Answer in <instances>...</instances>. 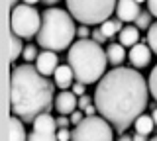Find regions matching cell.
<instances>
[{"mask_svg": "<svg viewBox=\"0 0 157 141\" xmlns=\"http://www.w3.org/2000/svg\"><path fill=\"white\" fill-rule=\"evenodd\" d=\"M57 63H59V59H57V51H49V49H45V51H41L37 55V59H36V67H37V71L41 72L43 76H49V75H55V71H57Z\"/></svg>", "mask_w": 157, "mask_h": 141, "instance_id": "9c48e42d", "label": "cell"}, {"mask_svg": "<svg viewBox=\"0 0 157 141\" xmlns=\"http://www.w3.org/2000/svg\"><path fill=\"white\" fill-rule=\"evenodd\" d=\"M85 86H86V84H82V82H78V80H77V82H73L71 90L75 92L77 96H82V94H86V92H85Z\"/></svg>", "mask_w": 157, "mask_h": 141, "instance_id": "484cf974", "label": "cell"}, {"mask_svg": "<svg viewBox=\"0 0 157 141\" xmlns=\"http://www.w3.org/2000/svg\"><path fill=\"white\" fill-rule=\"evenodd\" d=\"M53 104V84L37 71L36 65H18L10 75V108L26 124L43 112H49Z\"/></svg>", "mask_w": 157, "mask_h": 141, "instance_id": "7a4b0ae2", "label": "cell"}, {"mask_svg": "<svg viewBox=\"0 0 157 141\" xmlns=\"http://www.w3.org/2000/svg\"><path fill=\"white\" fill-rule=\"evenodd\" d=\"M10 4H12V8H14V6H16V0H10Z\"/></svg>", "mask_w": 157, "mask_h": 141, "instance_id": "74e56055", "label": "cell"}, {"mask_svg": "<svg viewBox=\"0 0 157 141\" xmlns=\"http://www.w3.org/2000/svg\"><path fill=\"white\" fill-rule=\"evenodd\" d=\"M110 121L102 116H86L81 124L73 128L71 141H112L114 129Z\"/></svg>", "mask_w": 157, "mask_h": 141, "instance_id": "52a82bcc", "label": "cell"}, {"mask_svg": "<svg viewBox=\"0 0 157 141\" xmlns=\"http://www.w3.org/2000/svg\"><path fill=\"white\" fill-rule=\"evenodd\" d=\"M90 39H94L96 43H100V45H102V43H104V41L108 39V37H106V35H104V33H102V32H100V28H98V30H94V32H92V33H90Z\"/></svg>", "mask_w": 157, "mask_h": 141, "instance_id": "d4e9b609", "label": "cell"}, {"mask_svg": "<svg viewBox=\"0 0 157 141\" xmlns=\"http://www.w3.org/2000/svg\"><path fill=\"white\" fill-rule=\"evenodd\" d=\"M147 10L151 12V16L157 18V0H147Z\"/></svg>", "mask_w": 157, "mask_h": 141, "instance_id": "4dcf8cb0", "label": "cell"}, {"mask_svg": "<svg viewBox=\"0 0 157 141\" xmlns=\"http://www.w3.org/2000/svg\"><path fill=\"white\" fill-rule=\"evenodd\" d=\"M37 55H39L37 47H33V45H28V47H24V53H22V57H24V61H26V63H32V61H36V59H37Z\"/></svg>", "mask_w": 157, "mask_h": 141, "instance_id": "603a6c76", "label": "cell"}, {"mask_svg": "<svg viewBox=\"0 0 157 141\" xmlns=\"http://www.w3.org/2000/svg\"><path fill=\"white\" fill-rule=\"evenodd\" d=\"M67 125H71V118H67V116H59L57 118V128H67Z\"/></svg>", "mask_w": 157, "mask_h": 141, "instance_id": "f546056e", "label": "cell"}, {"mask_svg": "<svg viewBox=\"0 0 157 141\" xmlns=\"http://www.w3.org/2000/svg\"><path fill=\"white\" fill-rule=\"evenodd\" d=\"M122 22L120 18H116V20H106V22H102L100 24V32L104 33V35L110 39V37H114L116 33H120L122 30H124V26H122Z\"/></svg>", "mask_w": 157, "mask_h": 141, "instance_id": "e0dca14e", "label": "cell"}, {"mask_svg": "<svg viewBox=\"0 0 157 141\" xmlns=\"http://www.w3.org/2000/svg\"><path fill=\"white\" fill-rule=\"evenodd\" d=\"M106 55H108V61L118 67L122 61L126 59V49H124L122 43H110V47L106 49Z\"/></svg>", "mask_w": 157, "mask_h": 141, "instance_id": "2e32d148", "label": "cell"}, {"mask_svg": "<svg viewBox=\"0 0 157 141\" xmlns=\"http://www.w3.org/2000/svg\"><path fill=\"white\" fill-rule=\"evenodd\" d=\"M149 26H151V12H149V10H147V12L141 10V14L136 18V28L145 30V28H149Z\"/></svg>", "mask_w": 157, "mask_h": 141, "instance_id": "44dd1931", "label": "cell"}, {"mask_svg": "<svg viewBox=\"0 0 157 141\" xmlns=\"http://www.w3.org/2000/svg\"><path fill=\"white\" fill-rule=\"evenodd\" d=\"M151 118H153V121H155V125H157V106H155V110H153V114H151Z\"/></svg>", "mask_w": 157, "mask_h": 141, "instance_id": "8d00e7d4", "label": "cell"}, {"mask_svg": "<svg viewBox=\"0 0 157 141\" xmlns=\"http://www.w3.org/2000/svg\"><path fill=\"white\" fill-rule=\"evenodd\" d=\"M134 128H136L137 133L149 135L151 131H153V128H155V121H153V118H151V116H144V114H141L140 118L134 121Z\"/></svg>", "mask_w": 157, "mask_h": 141, "instance_id": "ac0fdd59", "label": "cell"}, {"mask_svg": "<svg viewBox=\"0 0 157 141\" xmlns=\"http://www.w3.org/2000/svg\"><path fill=\"white\" fill-rule=\"evenodd\" d=\"M120 43L124 47H134L137 41H140V28H136V26H126L124 30H122L120 33Z\"/></svg>", "mask_w": 157, "mask_h": 141, "instance_id": "9a60e30c", "label": "cell"}, {"mask_svg": "<svg viewBox=\"0 0 157 141\" xmlns=\"http://www.w3.org/2000/svg\"><path fill=\"white\" fill-rule=\"evenodd\" d=\"M75 22L71 12L61 8H45L41 14V28H39L36 39L37 45L49 51H63L73 45L75 39Z\"/></svg>", "mask_w": 157, "mask_h": 141, "instance_id": "277c9868", "label": "cell"}, {"mask_svg": "<svg viewBox=\"0 0 157 141\" xmlns=\"http://www.w3.org/2000/svg\"><path fill=\"white\" fill-rule=\"evenodd\" d=\"M141 14L140 2L136 0H118L116 4V16L122 22H136V18Z\"/></svg>", "mask_w": 157, "mask_h": 141, "instance_id": "7c38bea8", "label": "cell"}, {"mask_svg": "<svg viewBox=\"0 0 157 141\" xmlns=\"http://www.w3.org/2000/svg\"><path fill=\"white\" fill-rule=\"evenodd\" d=\"M86 106H90V96H88V94L78 96V110H85Z\"/></svg>", "mask_w": 157, "mask_h": 141, "instance_id": "4316f807", "label": "cell"}, {"mask_svg": "<svg viewBox=\"0 0 157 141\" xmlns=\"http://www.w3.org/2000/svg\"><path fill=\"white\" fill-rule=\"evenodd\" d=\"M53 79H55V86H59L61 90H67L75 82V72H73L71 65H59Z\"/></svg>", "mask_w": 157, "mask_h": 141, "instance_id": "4fadbf2b", "label": "cell"}, {"mask_svg": "<svg viewBox=\"0 0 157 141\" xmlns=\"http://www.w3.org/2000/svg\"><path fill=\"white\" fill-rule=\"evenodd\" d=\"M77 106H78V100H77V94L75 92H69V90H61L57 94V98H55V110L59 112V114H63V116H71L73 112L77 110Z\"/></svg>", "mask_w": 157, "mask_h": 141, "instance_id": "8fae6325", "label": "cell"}, {"mask_svg": "<svg viewBox=\"0 0 157 141\" xmlns=\"http://www.w3.org/2000/svg\"><path fill=\"white\" fill-rule=\"evenodd\" d=\"M57 139L59 141H71L73 139V131H69L67 128H59L57 129Z\"/></svg>", "mask_w": 157, "mask_h": 141, "instance_id": "cb8c5ba5", "label": "cell"}, {"mask_svg": "<svg viewBox=\"0 0 157 141\" xmlns=\"http://www.w3.org/2000/svg\"><path fill=\"white\" fill-rule=\"evenodd\" d=\"M28 141H59L57 139V120L49 112L39 114L33 120V131L29 133Z\"/></svg>", "mask_w": 157, "mask_h": 141, "instance_id": "ba28073f", "label": "cell"}, {"mask_svg": "<svg viewBox=\"0 0 157 141\" xmlns=\"http://www.w3.org/2000/svg\"><path fill=\"white\" fill-rule=\"evenodd\" d=\"M77 33H78V37H81V39H88V35H90V30H88V28L85 26V24H82V26L81 28H78V30H77Z\"/></svg>", "mask_w": 157, "mask_h": 141, "instance_id": "83f0119b", "label": "cell"}, {"mask_svg": "<svg viewBox=\"0 0 157 141\" xmlns=\"http://www.w3.org/2000/svg\"><path fill=\"white\" fill-rule=\"evenodd\" d=\"M41 2V0H24V4H29V6H33V4Z\"/></svg>", "mask_w": 157, "mask_h": 141, "instance_id": "d590c367", "label": "cell"}, {"mask_svg": "<svg viewBox=\"0 0 157 141\" xmlns=\"http://www.w3.org/2000/svg\"><path fill=\"white\" fill-rule=\"evenodd\" d=\"M149 100V84L136 69L116 67L98 80L94 104L102 118L124 133L141 116Z\"/></svg>", "mask_w": 157, "mask_h": 141, "instance_id": "6da1fadb", "label": "cell"}, {"mask_svg": "<svg viewBox=\"0 0 157 141\" xmlns=\"http://www.w3.org/2000/svg\"><path fill=\"white\" fill-rule=\"evenodd\" d=\"M96 110H98V108H96V104H94V106L90 104V106H86V108H85V114H86V116H94V112H96Z\"/></svg>", "mask_w": 157, "mask_h": 141, "instance_id": "1f68e13d", "label": "cell"}, {"mask_svg": "<svg viewBox=\"0 0 157 141\" xmlns=\"http://www.w3.org/2000/svg\"><path fill=\"white\" fill-rule=\"evenodd\" d=\"M67 10L71 16L85 26H100L102 22L110 20L112 12L116 10L118 0H65Z\"/></svg>", "mask_w": 157, "mask_h": 141, "instance_id": "5b68a950", "label": "cell"}, {"mask_svg": "<svg viewBox=\"0 0 157 141\" xmlns=\"http://www.w3.org/2000/svg\"><path fill=\"white\" fill-rule=\"evenodd\" d=\"M134 141H147V135H144V133H137V131H136Z\"/></svg>", "mask_w": 157, "mask_h": 141, "instance_id": "d6a6232c", "label": "cell"}, {"mask_svg": "<svg viewBox=\"0 0 157 141\" xmlns=\"http://www.w3.org/2000/svg\"><path fill=\"white\" fill-rule=\"evenodd\" d=\"M136 2H140V4H141V2H147V0H136Z\"/></svg>", "mask_w": 157, "mask_h": 141, "instance_id": "f35d334b", "label": "cell"}, {"mask_svg": "<svg viewBox=\"0 0 157 141\" xmlns=\"http://www.w3.org/2000/svg\"><path fill=\"white\" fill-rule=\"evenodd\" d=\"M118 141H134V137H130V135L122 133V135H120V139H118Z\"/></svg>", "mask_w": 157, "mask_h": 141, "instance_id": "836d02e7", "label": "cell"}, {"mask_svg": "<svg viewBox=\"0 0 157 141\" xmlns=\"http://www.w3.org/2000/svg\"><path fill=\"white\" fill-rule=\"evenodd\" d=\"M147 84H149V94L155 98V102H157V65L151 69V72H149V79H147Z\"/></svg>", "mask_w": 157, "mask_h": 141, "instance_id": "7402d4cb", "label": "cell"}, {"mask_svg": "<svg viewBox=\"0 0 157 141\" xmlns=\"http://www.w3.org/2000/svg\"><path fill=\"white\" fill-rule=\"evenodd\" d=\"M10 141H28L26 137V129H24V121L18 118V116H14L12 114V118H10Z\"/></svg>", "mask_w": 157, "mask_h": 141, "instance_id": "5bb4252c", "label": "cell"}, {"mask_svg": "<svg viewBox=\"0 0 157 141\" xmlns=\"http://www.w3.org/2000/svg\"><path fill=\"white\" fill-rule=\"evenodd\" d=\"M147 30H149V32H147V45H149L151 51L157 55V22L151 24Z\"/></svg>", "mask_w": 157, "mask_h": 141, "instance_id": "ffe728a7", "label": "cell"}, {"mask_svg": "<svg viewBox=\"0 0 157 141\" xmlns=\"http://www.w3.org/2000/svg\"><path fill=\"white\" fill-rule=\"evenodd\" d=\"M82 120H85V118H82V114H81V110H75V112H73V114H71V124L73 125H77V124H81V121Z\"/></svg>", "mask_w": 157, "mask_h": 141, "instance_id": "f1b7e54d", "label": "cell"}, {"mask_svg": "<svg viewBox=\"0 0 157 141\" xmlns=\"http://www.w3.org/2000/svg\"><path fill=\"white\" fill-rule=\"evenodd\" d=\"M149 141H157V135H155V137H153V139H149Z\"/></svg>", "mask_w": 157, "mask_h": 141, "instance_id": "ab89813d", "label": "cell"}, {"mask_svg": "<svg viewBox=\"0 0 157 141\" xmlns=\"http://www.w3.org/2000/svg\"><path fill=\"white\" fill-rule=\"evenodd\" d=\"M41 2H45V6H53V4H57L59 0H41Z\"/></svg>", "mask_w": 157, "mask_h": 141, "instance_id": "e575fe53", "label": "cell"}, {"mask_svg": "<svg viewBox=\"0 0 157 141\" xmlns=\"http://www.w3.org/2000/svg\"><path fill=\"white\" fill-rule=\"evenodd\" d=\"M24 53V45H22V37L12 33L10 35V61L16 63V59Z\"/></svg>", "mask_w": 157, "mask_h": 141, "instance_id": "d6986e66", "label": "cell"}, {"mask_svg": "<svg viewBox=\"0 0 157 141\" xmlns=\"http://www.w3.org/2000/svg\"><path fill=\"white\" fill-rule=\"evenodd\" d=\"M151 47L144 45V43H136L134 47L130 49V63L134 65V69H145L151 61Z\"/></svg>", "mask_w": 157, "mask_h": 141, "instance_id": "30bf717a", "label": "cell"}, {"mask_svg": "<svg viewBox=\"0 0 157 141\" xmlns=\"http://www.w3.org/2000/svg\"><path fill=\"white\" fill-rule=\"evenodd\" d=\"M67 63L71 65L75 79L82 84H94L104 76L108 55L94 39H78L69 47Z\"/></svg>", "mask_w": 157, "mask_h": 141, "instance_id": "3957f363", "label": "cell"}, {"mask_svg": "<svg viewBox=\"0 0 157 141\" xmlns=\"http://www.w3.org/2000/svg\"><path fill=\"white\" fill-rule=\"evenodd\" d=\"M10 26H12V33L24 39H32L41 28V14L29 4H16L10 14Z\"/></svg>", "mask_w": 157, "mask_h": 141, "instance_id": "8992f818", "label": "cell"}]
</instances>
